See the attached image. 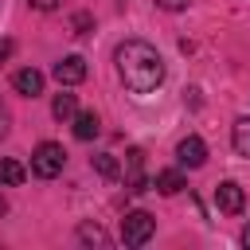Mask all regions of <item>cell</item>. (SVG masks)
Wrapping results in <instances>:
<instances>
[{
	"label": "cell",
	"mask_w": 250,
	"mask_h": 250,
	"mask_svg": "<svg viewBox=\"0 0 250 250\" xmlns=\"http://www.w3.org/2000/svg\"><path fill=\"white\" fill-rule=\"evenodd\" d=\"M113 62H117V74H121V82H125L129 94H152V90L164 82V59H160L156 47L145 43V39H125V43H117Z\"/></svg>",
	"instance_id": "6da1fadb"
},
{
	"label": "cell",
	"mask_w": 250,
	"mask_h": 250,
	"mask_svg": "<svg viewBox=\"0 0 250 250\" xmlns=\"http://www.w3.org/2000/svg\"><path fill=\"white\" fill-rule=\"evenodd\" d=\"M62 164H66V152H62V145H55V141H43V145L31 152V172H35L39 180H55V176L62 172Z\"/></svg>",
	"instance_id": "7a4b0ae2"
},
{
	"label": "cell",
	"mask_w": 250,
	"mask_h": 250,
	"mask_svg": "<svg viewBox=\"0 0 250 250\" xmlns=\"http://www.w3.org/2000/svg\"><path fill=\"white\" fill-rule=\"evenodd\" d=\"M152 230H156V219L148 211H129L121 219V242L125 246H145L152 238Z\"/></svg>",
	"instance_id": "3957f363"
},
{
	"label": "cell",
	"mask_w": 250,
	"mask_h": 250,
	"mask_svg": "<svg viewBox=\"0 0 250 250\" xmlns=\"http://www.w3.org/2000/svg\"><path fill=\"white\" fill-rule=\"evenodd\" d=\"M215 203H219L223 215H242V207H246V191H242L234 180H223V184L215 188Z\"/></svg>",
	"instance_id": "277c9868"
},
{
	"label": "cell",
	"mask_w": 250,
	"mask_h": 250,
	"mask_svg": "<svg viewBox=\"0 0 250 250\" xmlns=\"http://www.w3.org/2000/svg\"><path fill=\"white\" fill-rule=\"evenodd\" d=\"M55 78H59V86H78L86 78V59L82 55H66L62 62H55Z\"/></svg>",
	"instance_id": "5b68a950"
},
{
	"label": "cell",
	"mask_w": 250,
	"mask_h": 250,
	"mask_svg": "<svg viewBox=\"0 0 250 250\" xmlns=\"http://www.w3.org/2000/svg\"><path fill=\"white\" fill-rule=\"evenodd\" d=\"M176 156H180L184 168H203V164H207V145H203L199 137H184V141L176 145Z\"/></svg>",
	"instance_id": "8992f818"
},
{
	"label": "cell",
	"mask_w": 250,
	"mask_h": 250,
	"mask_svg": "<svg viewBox=\"0 0 250 250\" xmlns=\"http://www.w3.org/2000/svg\"><path fill=\"white\" fill-rule=\"evenodd\" d=\"M12 86H16V94H23V98H35V94H43V74H39L35 66H23V70H16Z\"/></svg>",
	"instance_id": "52a82bcc"
},
{
	"label": "cell",
	"mask_w": 250,
	"mask_h": 250,
	"mask_svg": "<svg viewBox=\"0 0 250 250\" xmlns=\"http://www.w3.org/2000/svg\"><path fill=\"white\" fill-rule=\"evenodd\" d=\"M141 164H145V152H141V148H129V191H133V195H141V191L148 188V180L141 176Z\"/></svg>",
	"instance_id": "ba28073f"
},
{
	"label": "cell",
	"mask_w": 250,
	"mask_h": 250,
	"mask_svg": "<svg viewBox=\"0 0 250 250\" xmlns=\"http://www.w3.org/2000/svg\"><path fill=\"white\" fill-rule=\"evenodd\" d=\"M230 145H234L238 156L250 160V117H238V121L230 125Z\"/></svg>",
	"instance_id": "9c48e42d"
},
{
	"label": "cell",
	"mask_w": 250,
	"mask_h": 250,
	"mask_svg": "<svg viewBox=\"0 0 250 250\" xmlns=\"http://www.w3.org/2000/svg\"><path fill=\"white\" fill-rule=\"evenodd\" d=\"M23 164L20 160H12V156H0V188H16V184H23Z\"/></svg>",
	"instance_id": "30bf717a"
},
{
	"label": "cell",
	"mask_w": 250,
	"mask_h": 250,
	"mask_svg": "<svg viewBox=\"0 0 250 250\" xmlns=\"http://www.w3.org/2000/svg\"><path fill=\"white\" fill-rule=\"evenodd\" d=\"M152 188H156L160 195H176V191L184 188V176H180L176 168H164V172H156V180H152Z\"/></svg>",
	"instance_id": "8fae6325"
},
{
	"label": "cell",
	"mask_w": 250,
	"mask_h": 250,
	"mask_svg": "<svg viewBox=\"0 0 250 250\" xmlns=\"http://www.w3.org/2000/svg\"><path fill=\"white\" fill-rule=\"evenodd\" d=\"M51 113L59 117V121H70L74 113H78V102H74V94H55V102H51Z\"/></svg>",
	"instance_id": "7c38bea8"
},
{
	"label": "cell",
	"mask_w": 250,
	"mask_h": 250,
	"mask_svg": "<svg viewBox=\"0 0 250 250\" xmlns=\"http://www.w3.org/2000/svg\"><path fill=\"white\" fill-rule=\"evenodd\" d=\"M74 137L78 141H94L98 137V117L94 113H74Z\"/></svg>",
	"instance_id": "4fadbf2b"
},
{
	"label": "cell",
	"mask_w": 250,
	"mask_h": 250,
	"mask_svg": "<svg viewBox=\"0 0 250 250\" xmlns=\"http://www.w3.org/2000/svg\"><path fill=\"white\" fill-rule=\"evenodd\" d=\"M94 168H98V176H105V180H117V176H121V164H117L109 152H98V156H94Z\"/></svg>",
	"instance_id": "5bb4252c"
},
{
	"label": "cell",
	"mask_w": 250,
	"mask_h": 250,
	"mask_svg": "<svg viewBox=\"0 0 250 250\" xmlns=\"http://www.w3.org/2000/svg\"><path fill=\"white\" fill-rule=\"evenodd\" d=\"M78 238H82V242H98V246H105V242H109V238H105V230H102V227H94V223H82V227H78Z\"/></svg>",
	"instance_id": "9a60e30c"
},
{
	"label": "cell",
	"mask_w": 250,
	"mask_h": 250,
	"mask_svg": "<svg viewBox=\"0 0 250 250\" xmlns=\"http://www.w3.org/2000/svg\"><path fill=\"white\" fill-rule=\"evenodd\" d=\"M70 27H74V35H86V31H90V27H94V20H90V16H86V12H78V16H74V20H70Z\"/></svg>",
	"instance_id": "2e32d148"
},
{
	"label": "cell",
	"mask_w": 250,
	"mask_h": 250,
	"mask_svg": "<svg viewBox=\"0 0 250 250\" xmlns=\"http://www.w3.org/2000/svg\"><path fill=\"white\" fill-rule=\"evenodd\" d=\"M8 129H12V113H8V105L0 102V141L8 137Z\"/></svg>",
	"instance_id": "e0dca14e"
},
{
	"label": "cell",
	"mask_w": 250,
	"mask_h": 250,
	"mask_svg": "<svg viewBox=\"0 0 250 250\" xmlns=\"http://www.w3.org/2000/svg\"><path fill=\"white\" fill-rule=\"evenodd\" d=\"M156 4H160V8H168V12H184L191 0H156Z\"/></svg>",
	"instance_id": "ac0fdd59"
},
{
	"label": "cell",
	"mask_w": 250,
	"mask_h": 250,
	"mask_svg": "<svg viewBox=\"0 0 250 250\" xmlns=\"http://www.w3.org/2000/svg\"><path fill=\"white\" fill-rule=\"evenodd\" d=\"M27 4H31V8H39V12H55L62 0H27Z\"/></svg>",
	"instance_id": "d6986e66"
},
{
	"label": "cell",
	"mask_w": 250,
	"mask_h": 250,
	"mask_svg": "<svg viewBox=\"0 0 250 250\" xmlns=\"http://www.w3.org/2000/svg\"><path fill=\"white\" fill-rule=\"evenodd\" d=\"M12 51H16V43H12V39H4V43H0V66L12 59Z\"/></svg>",
	"instance_id": "ffe728a7"
},
{
	"label": "cell",
	"mask_w": 250,
	"mask_h": 250,
	"mask_svg": "<svg viewBox=\"0 0 250 250\" xmlns=\"http://www.w3.org/2000/svg\"><path fill=\"white\" fill-rule=\"evenodd\" d=\"M242 246H250V223L242 227Z\"/></svg>",
	"instance_id": "44dd1931"
},
{
	"label": "cell",
	"mask_w": 250,
	"mask_h": 250,
	"mask_svg": "<svg viewBox=\"0 0 250 250\" xmlns=\"http://www.w3.org/2000/svg\"><path fill=\"white\" fill-rule=\"evenodd\" d=\"M4 211H8V199H4V195H0V215H4Z\"/></svg>",
	"instance_id": "7402d4cb"
}]
</instances>
